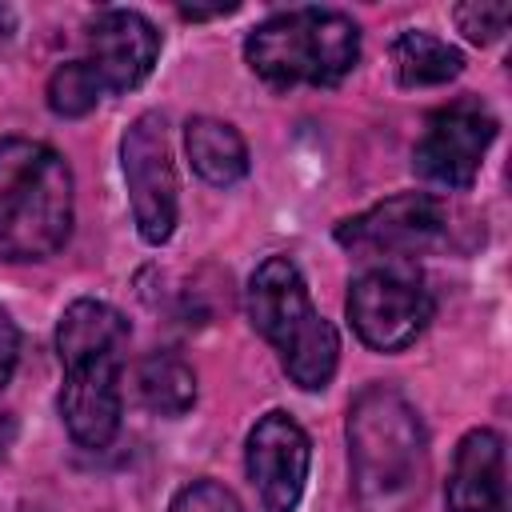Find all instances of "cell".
<instances>
[{"label": "cell", "mask_w": 512, "mask_h": 512, "mask_svg": "<svg viewBox=\"0 0 512 512\" xmlns=\"http://www.w3.org/2000/svg\"><path fill=\"white\" fill-rule=\"evenodd\" d=\"M228 12H236V4H212V8L180 4V16H184V20H208V16H228Z\"/></svg>", "instance_id": "21"}, {"label": "cell", "mask_w": 512, "mask_h": 512, "mask_svg": "<svg viewBox=\"0 0 512 512\" xmlns=\"http://www.w3.org/2000/svg\"><path fill=\"white\" fill-rule=\"evenodd\" d=\"M16 360H20V332H16L12 316L0 308V388L12 380V372H16Z\"/></svg>", "instance_id": "20"}, {"label": "cell", "mask_w": 512, "mask_h": 512, "mask_svg": "<svg viewBox=\"0 0 512 512\" xmlns=\"http://www.w3.org/2000/svg\"><path fill=\"white\" fill-rule=\"evenodd\" d=\"M244 60L272 88L340 84L360 60V28L336 8H288L248 32Z\"/></svg>", "instance_id": "4"}, {"label": "cell", "mask_w": 512, "mask_h": 512, "mask_svg": "<svg viewBox=\"0 0 512 512\" xmlns=\"http://www.w3.org/2000/svg\"><path fill=\"white\" fill-rule=\"evenodd\" d=\"M136 392L156 416H184L196 404V372L176 352H148L136 368Z\"/></svg>", "instance_id": "16"}, {"label": "cell", "mask_w": 512, "mask_h": 512, "mask_svg": "<svg viewBox=\"0 0 512 512\" xmlns=\"http://www.w3.org/2000/svg\"><path fill=\"white\" fill-rule=\"evenodd\" d=\"M128 340V320L120 308L104 304V300H72L56 324V352L60 364H80V360H96V356H120Z\"/></svg>", "instance_id": "13"}, {"label": "cell", "mask_w": 512, "mask_h": 512, "mask_svg": "<svg viewBox=\"0 0 512 512\" xmlns=\"http://www.w3.org/2000/svg\"><path fill=\"white\" fill-rule=\"evenodd\" d=\"M120 168L132 200V220L144 244H164L176 232L180 184L168 144V124L160 112L136 116L120 136Z\"/></svg>", "instance_id": "6"}, {"label": "cell", "mask_w": 512, "mask_h": 512, "mask_svg": "<svg viewBox=\"0 0 512 512\" xmlns=\"http://www.w3.org/2000/svg\"><path fill=\"white\" fill-rule=\"evenodd\" d=\"M348 460L360 512H408L428 484V432L392 384H368L348 408Z\"/></svg>", "instance_id": "1"}, {"label": "cell", "mask_w": 512, "mask_h": 512, "mask_svg": "<svg viewBox=\"0 0 512 512\" xmlns=\"http://www.w3.org/2000/svg\"><path fill=\"white\" fill-rule=\"evenodd\" d=\"M184 148H188L192 172L212 188H232L236 180L248 176V144L228 120L192 116L184 124Z\"/></svg>", "instance_id": "14"}, {"label": "cell", "mask_w": 512, "mask_h": 512, "mask_svg": "<svg viewBox=\"0 0 512 512\" xmlns=\"http://www.w3.org/2000/svg\"><path fill=\"white\" fill-rule=\"evenodd\" d=\"M348 320L372 352H404L432 320V292L412 264L388 260L348 284Z\"/></svg>", "instance_id": "5"}, {"label": "cell", "mask_w": 512, "mask_h": 512, "mask_svg": "<svg viewBox=\"0 0 512 512\" xmlns=\"http://www.w3.org/2000/svg\"><path fill=\"white\" fill-rule=\"evenodd\" d=\"M60 416L80 448H108L120 432V356H96L64 368Z\"/></svg>", "instance_id": "11"}, {"label": "cell", "mask_w": 512, "mask_h": 512, "mask_svg": "<svg viewBox=\"0 0 512 512\" xmlns=\"http://www.w3.org/2000/svg\"><path fill=\"white\" fill-rule=\"evenodd\" d=\"M248 320L276 348L284 372L304 392L328 388L340 364V336L316 312L300 268L288 256H268L248 280Z\"/></svg>", "instance_id": "3"}, {"label": "cell", "mask_w": 512, "mask_h": 512, "mask_svg": "<svg viewBox=\"0 0 512 512\" xmlns=\"http://www.w3.org/2000/svg\"><path fill=\"white\" fill-rule=\"evenodd\" d=\"M312 464V440L288 412H264L244 444V468L264 512H296Z\"/></svg>", "instance_id": "9"}, {"label": "cell", "mask_w": 512, "mask_h": 512, "mask_svg": "<svg viewBox=\"0 0 512 512\" xmlns=\"http://www.w3.org/2000/svg\"><path fill=\"white\" fill-rule=\"evenodd\" d=\"M76 188L68 160L40 140H0V260L28 264L72 236Z\"/></svg>", "instance_id": "2"}, {"label": "cell", "mask_w": 512, "mask_h": 512, "mask_svg": "<svg viewBox=\"0 0 512 512\" xmlns=\"http://www.w3.org/2000/svg\"><path fill=\"white\" fill-rule=\"evenodd\" d=\"M444 232H448V212L436 196L396 192V196L372 204L368 212L340 220L336 244H344L348 252H360V256L404 260V256H416V252L440 244Z\"/></svg>", "instance_id": "8"}, {"label": "cell", "mask_w": 512, "mask_h": 512, "mask_svg": "<svg viewBox=\"0 0 512 512\" xmlns=\"http://www.w3.org/2000/svg\"><path fill=\"white\" fill-rule=\"evenodd\" d=\"M104 88L96 80V72L84 64V60H72V64H60L52 76H48V108L64 120H76V116H88L96 104H100Z\"/></svg>", "instance_id": "17"}, {"label": "cell", "mask_w": 512, "mask_h": 512, "mask_svg": "<svg viewBox=\"0 0 512 512\" xmlns=\"http://www.w3.org/2000/svg\"><path fill=\"white\" fill-rule=\"evenodd\" d=\"M496 140V116L484 100L460 96L428 116V128L412 152V168L420 180L440 188H472L484 152Z\"/></svg>", "instance_id": "7"}, {"label": "cell", "mask_w": 512, "mask_h": 512, "mask_svg": "<svg viewBox=\"0 0 512 512\" xmlns=\"http://www.w3.org/2000/svg\"><path fill=\"white\" fill-rule=\"evenodd\" d=\"M12 28H16L12 8H0V40H8V36H12Z\"/></svg>", "instance_id": "23"}, {"label": "cell", "mask_w": 512, "mask_h": 512, "mask_svg": "<svg viewBox=\"0 0 512 512\" xmlns=\"http://www.w3.org/2000/svg\"><path fill=\"white\" fill-rule=\"evenodd\" d=\"M456 28L472 40V44H492L508 20H512V8L508 4H488V0H472V4H456Z\"/></svg>", "instance_id": "18"}, {"label": "cell", "mask_w": 512, "mask_h": 512, "mask_svg": "<svg viewBox=\"0 0 512 512\" xmlns=\"http://www.w3.org/2000/svg\"><path fill=\"white\" fill-rule=\"evenodd\" d=\"M160 56V32L148 16L132 8H104L88 24V56L84 64L96 72L104 92L140 88Z\"/></svg>", "instance_id": "10"}, {"label": "cell", "mask_w": 512, "mask_h": 512, "mask_svg": "<svg viewBox=\"0 0 512 512\" xmlns=\"http://www.w3.org/2000/svg\"><path fill=\"white\" fill-rule=\"evenodd\" d=\"M448 512H508V456L496 428H472L456 444L448 488Z\"/></svg>", "instance_id": "12"}, {"label": "cell", "mask_w": 512, "mask_h": 512, "mask_svg": "<svg viewBox=\"0 0 512 512\" xmlns=\"http://www.w3.org/2000/svg\"><path fill=\"white\" fill-rule=\"evenodd\" d=\"M168 512H244V508L232 488H224L216 480H192L172 496Z\"/></svg>", "instance_id": "19"}, {"label": "cell", "mask_w": 512, "mask_h": 512, "mask_svg": "<svg viewBox=\"0 0 512 512\" xmlns=\"http://www.w3.org/2000/svg\"><path fill=\"white\" fill-rule=\"evenodd\" d=\"M12 440H16V420L12 412H0V456L12 448Z\"/></svg>", "instance_id": "22"}, {"label": "cell", "mask_w": 512, "mask_h": 512, "mask_svg": "<svg viewBox=\"0 0 512 512\" xmlns=\"http://www.w3.org/2000/svg\"><path fill=\"white\" fill-rule=\"evenodd\" d=\"M392 60H396V76L404 88H436L464 72L460 48H452L448 40H440L424 28L400 32L392 44Z\"/></svg>", "instance_id": "15"}]
</instances>
